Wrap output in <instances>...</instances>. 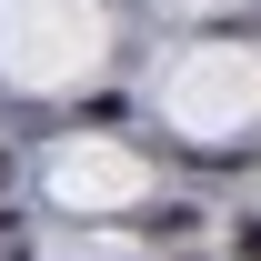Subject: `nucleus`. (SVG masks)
I'll return each instance as SVG.
<instances>
[{
  "mask_svg": "<svg viewBox=\"0 0 261 261\" xmlns=\"http://www.w3.org/2000/svg\"><path fill=\"white\" fill-rule=\"evenodd\" d=\"M231 251H241V261H261V221H241V231H231Z\"/></svg>",
  "mask_w": 261,
  "mask_h": 261,
  "instance_id": "f257e3e1",
  "label": "nucleus"
},
{
  "mask_svg": "<svg viewBox=\"0 0 261 261\" xmlns=\"http://www.w3.org/2000/svg\"><path fill=\"white\" fill-rule=\"evenodd\" d=\"M0 191H10V151H0Z\"/></svg>",
  "mask_w": 261,
  "mask_h": 261,
  "instance_id": "f03ea898",
  "label": "nucleus"
}]
</instances>
